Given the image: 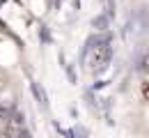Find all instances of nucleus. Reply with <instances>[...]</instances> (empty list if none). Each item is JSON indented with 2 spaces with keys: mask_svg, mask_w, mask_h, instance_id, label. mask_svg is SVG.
Wrapping results in <instances>:
<instances>
[{
  "mask_svg": "<svg viewBox=\"0 0 149 138\" xmlns=\"http://www.w3.org/2000/svg\"><path fill=\"white\" fill-rule=\"evenodd\" d=\"M142 97L149 99V83H145V85H142Z\"/></svg>",
  "mask_w": 149,
  "mask_h": 138,
  "instance_id": "obj_2",
  "label": "nucleus"
},
{
  "mask_svg": "<svg viewBox=\"0 0 149 138\" xmlns=\"http://www.w3.org/2000/svg\"><path fill=\"white\" fill-rule=\"evenodd\" d=\"M16 138H30V134H25V131H23V134H19Z\"/></svg>",
  "mask_w": 149,
  "mask_h": 138,
  "instance_id": "obj_4",
  "label": "nucleus"
},
{
  "mask_svg": "<svg viewBox=\"0 0 149 138\" xmlns=\"http://www.w3.org/2000/svg\"><path fill=\"white\" fill-rule=\"evenodd\" d=\"M110 41L106 39H96L90 44V48H87V55H85V62H87V67L92 69V71H101V69H106L108 67V62H110Z\"/></svg>",
  "mask_w": 149,
  "mask_h": 138,
  "instance_id": "obj_1",
  "label": "nucleus"
},
{
  "mask_svg": "<svg viewBox=\"0 0 149 138\" xmlns=\"http://www.w3.org/2000/svg\"><path fill=\"white\" fill-rule=\"evenodd\" d=\"M142 67H145V71H149V55L142 60Z\"/></svg>",
  "mask_w": 149,
  "mask_h": 138,
  "instance_id": "obj_3",
  "label": "nucleus"
}]
</instances>
